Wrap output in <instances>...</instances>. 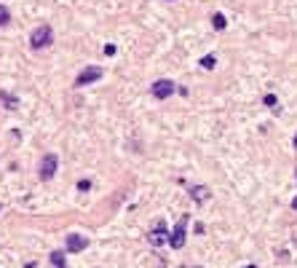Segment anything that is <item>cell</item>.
Listing matches in <instances>:
<instances>
[{"instance_id": "6da1fadb", "label": "cell", "mask_w": 297, "mask_h": 268, "mask_svg": "<svg viewBox=\"0 0 297 268\" xmlns=\"http://www.w3.org/2000/svg\"><path fill=\"white\" fill-rule=\"evenodd\" d=\"M54 43V30L49 25H41V27H35L33 30V35H30V46H33L35 51H41V49H49V46Z\"/></svg>"}, {"instance_id": "7a4b0ae2", "label": "cell", "mask_w": 297, "mask_h": 268, "mask_svg": "<svg viewBox=\"0 0 297 268\" xmlns=\"http://www.w3.org/2000/svg\"><path fill=\"white\" fill-rule=\"evenodd\" d=\"M187 215H182L177 220V225H174V231L169 233V244H171V249H182L185 247V239H187Z\"/></svg>"}, {"instance_id": "3957f363", "label": "cell", "mask_w": 297, "mask_h": 268, "mask_svg": "<svg viewBox=\"0 0 297 268\" xmlns=\"http://www.w3.org/2000/svg\"><path fill=\"white\" fill-rule=\"evenodd\" d=\"M147 241L153 244V247H161V244H169V231H166V223L158 220V223L153 225V231L147 233Z\"/></svg>"}, {"instance_id": "277c9868", "label": "cell", "mask_w": 297, "mask_h": 268, "mask_svg": "<svg viewBox=\"0 0 297 268\" xmlns=\"http://www.w3.org/2000/svg\"><path fill=\"white\" fill-rule=\"evenodd\" d=\"M177 91V86L171 83V81H166V78H161V81H155L153 86H150V94L155 99H166V97H171V94Z\"/></svg>"}, {"instance_id": "5b68a950", "label": "cell", "mask_w": 297, "mask_h": 268, "mask_svg": "<svg viewBox=\"0 0 297 268\" xmlns=\"http://www.w3.org/2000/svg\"><path fill=\"white\" fill-rule=\"evenodd\" d=\"M57 167H59L57 153H46L43 161H41V180H51L54 175H57Z\"/></svg>"}, {"instance_id": "8992f818", "label": "cell", "mask_w": 297, "mask_h": 268, "mask_svg": "<svg viewBox=\"0 0 297 268\" xmlns=\"http://www.w3.org/2000/svg\"><path fill=\"white\" fill-rule=\"evenodd\" d=\"M99 78H105V70H102V67H86L83 73L78 75L75 86H78V89H83V86H89V83H94V81H99Z\"/></svg>"}, {"instance_id": "52a82bcc", "label": "cell", "mask_w": 297, "mask_h": 268, "mask_svg": "<svg viewBox=\"0 0 297 268\" xmlns=\"http://www.w3.org/2000/svg\"><path fill=\"white\" fill-rule=\"evenodd\" d=\"M86 247H89V239L81 233H70L67 236V252H83Z\"/></svg>"}, {"instance_id": "ba28073f", "label": "cell", "mask_w": 297, "mask_h": 268, "mask_svg": "<svg viewBox=\"0 0 297 268\" xmlns=\"http://www.w3.org/2000/svg\"><path fill=\"white\" fill-rule=\"evenodd\" d=\"M190 196H193L195 204H206L209 199H212V191H209L206 185H193L190 188Z\"/></svg>"}, {"instance_id": "9c48e42d", "label": "cell", "mask_w": 297, "mask_h": 268, "mask_svg": "<svg viewBox=\"0 0 297 268\" xmlns=\"http://www.w3.org/2000/svg\"><path fill=\"white\" fill-rule=\"evenodd\" d=\"M0 107H6V110H17V107H19V99L14 97V94H9V91H0Z\"/></svg>"}, {"instance_id": "30bf717a", "label": "cell", "mask_w": 297, "mask_h": 268, "mask_svg": "<svg viewBox=\"0 0 297 268\" xmlns=\"http://www.w3.org/2000/svg\"><path fill=\"white\" fill-rule=\"evenodd\" d=\"M65 252H62V249H57V252H51V263L54 265H57V268H65Z\"/></svg>"}, {"instance_id": "8fae6325", "label": "cell", "mask_w": 297, "mask_h": 268, "mask_svg": "<svg viewBox=\"0 0 297 268\" xmlns=\"http://www.w3.org/2000/svg\"><path fill=\"white\" fill-rule=\"evenodd\" d=\"M212 27L214 30H225V27H228V19H225L222 14H214V17H212Z\"/></svg>"}, {"instance_id": "7c38bea8", "label": "cell", "mask_w": 297, "mask_h": 268, "mask_svg": "<svg viewBox=\"0 0 297 268\" xmlns=\"http://www.w3.org/2000/svg\"><path fill=\"white\" fill-rule=\"evenodd\" d=\"M9 22H11V11L6 6H0V27H6Z\"/></svg>"}, {"instance_id": "4fadbf2b", "label": "cell", "mask_w": 297, "mask_h": 268, "mask_svg": "<svg viewBox=\"0 0 297 268\" xmlns=\"http://www.w3.org/2000/svg\"><path fill=\"white\" fill-rule=\"evenodd\" d=\"M214 65H217V57H212V54L201 59V67H204V70H214Z\"/></svg>"}, {"instance_id": "5bb4252c", "label": "cell", "mask_w": 297, "mask_h": 268, "mask_svg": "<svg viewBox=\"0 0 297 268\" xmlns=\"http://www.w3.org/2000/svg\"><path fill=\"white\" fill-rule=\"evenodd\" d=\"M265 105L273 107V105H276V97H273V94H265Z\"/></svg>"}, {"instance_id": "9a60e30c", "label": "cell", "mask_w": 297, "mask_h": 268, "mask_svg": "<svg viewBox=\"0 0 297 268\" xmlns=\"http://www.w3.org/2000/svg\"><path fill=\"white\" fill-rule=\"evenodd\" d=\"M89 188H91L89 180H81V183H78V191H89Z\"/></svg>"}, {"instance_id": "2e32d148", "label": "cell", "mask_w": 297, "mask_h": 268, "mask_svg": "<svg viewBox=\"0 0 297 268\" xmlns=\"http://www.w3.org/2000/svg\"><path fill=\"white\" fill-rule=\"evenodd\" d=\"M292 209H297V196H294V199H292Z\"/></svg>"}, {"instance_id": "e0dca14e", "label": "cell", "mask_w": 297, "mask_h": 268, "mask_svg": "<svg viewBox=\"0 0 297 268\" xmlns=\"http://www.w3.org/2000/svg\"><path fill=\"white\" fill-rule=\"evenodd\" d=\"M244 268H257V265H244Z\"/></svg>"}, {"instance_id": "ac0fdd59", "label": "cell", "mask_w": 297, "mask_h": 268, "mask_svg": "<svg viewBox=\"0 0 297 268\" xmlns=\"http://www.w3.org/2000/svg\"><path fill=\"white\" fill-rule=\"evenodd\" d=\"M294 145H297V137H294Z\"/></svg>"}, {"instance_id": "d6986e66", "label": "cell", "mask_w": 297, "mask_h": 268, "mask_svg": "<svg viewBox=\"0 0 297 268\" xmlns=\"http://www.w3.org/2000/svg\"><path fill=\"white\" fill-rule=\"evenodd\" d=\"M193 268H201V265H193Z\"/></svg>"}]
</instances>
